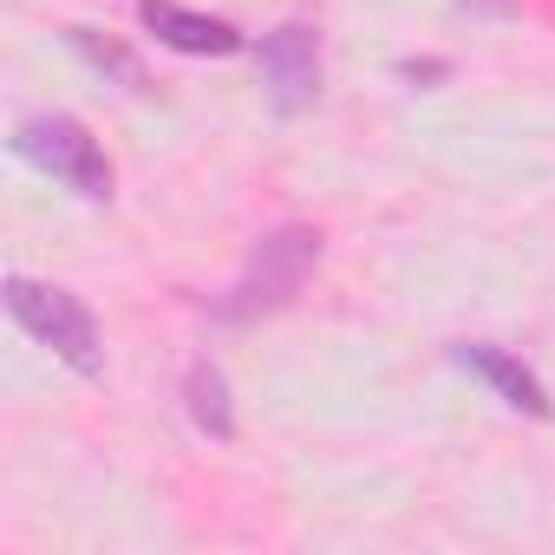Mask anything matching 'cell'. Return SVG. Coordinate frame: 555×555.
Masks as SVG:
<instances>
[{
  "mask_svg": "<svg viewBox=\"0 0 555 555\" xmlns=\"http://www.w3.org/2000/svg\"><path fill=\"white\" fill-rule=\"evenodd\" d=\"M8 314L40 340V347H53L79 379H99L105 373V340H99V321H92V308L79 301V295H66V288H53V282H27V274H8Z\"/></svg>",
  "mask_w": 555,
  "mask_h": 555,
  "instance_id": "obj_1",
  "label": "cell"
},
{
  "mask_svg": "<svg viewBox=\"0 0 555 555\" xmlns=\"http://www.w3.org/2000/svg\"><path fill=\"white\" fill-rule=\"evenodd\" d=\"M255 60H261V86H268V105L282 112V118H295V112H308V105L321 99V34H314V27L288 21V27L261 34Z\"/></svg>",
  "mask_w": 555,
  "mask_h": 555,
  "instance_id": "obj_4",
  "label": "cell"
},
{
  "mask_svg": "<svg viewBox=\"0 0 555 555\" xmlns=\"http://www.w3.org/2000/svg\"><path fill=\"white\" fill-rule=\"evenodd\" d=\"M314 261H321V235H314V229H274V235L248 255V268H242V282L229 288L222 314H229V321H255V314H268V308L295 301L301 282L314 274Z\"/></svg>",
  "mask_w": 555,
  "mask_h": 555,
  "instance_id": "obj_3",
  "label": "cell"
},
{
  "mask_svg": "<svg viewBox=\"0 0 555 555\" xmlns=\"http://www.w3.org/2000/svg\"><path fill=\"white\" fill-rule=\"evenodd\" d=\"M183 392H190V418H196L209 438H235V412H229V379H222V366L196 360Z\"/></svg>",
  "mask_w": 555,
  "mask_h": 555,
  "instance_id": "obj_8",
  "label": "cell"
},
{
  "mask_svg": "<svg viewBox=\"0 0 555 555\" xmlns=\"http://www.w3.org/2000/svg\"><path fill=\"white\" fill-rule=\"evenodd\" d=\"M14 151L34 164V170H47V177H60L73 196H86V203H105L112 196V157H105V144L79 125V118H66V112H34V118H21L14 125Z\"/></svg>",
  "mask_w": 555,
  "mask_h": 555,
  "instance_id": "obj_2",
  "label": "cell"
},
{
  "mask_svg": "<svg viewBox=\"0 0 555 555\" xmlns=\"http://www.w3.org/2000/svg\"><path fill=\"white\" fill-rule=\"evenodd\" d=\"M138 21H144V34H157V47L190 53V60H229V53H242V34L229 21L177 8V0H138Z\"/></svg>",
  "mask_w": 555,
  "mask_h": 555,
  "instance_id": "obj_5",
  "label": "cell"
},
{
  "mask_svg": "<svg viewBox=\"0 0 555 555\" xmlns=\"http://www.w3.org/2000/svg\"><path fill=\"white\" fill-rule=\"evenodd\" d=\"M464 373H477L503 405H516V412H529V418H555V399H548V386L516 360V353H503V347H490V340H464L457 353H451Z\"/></svg>",
  "mask_w": 555,
  "mask_h": 555,
  "instance_id": "obj_6",
  "label": "cell"
},
{
  "mask_svg": "<svg viewBox=\"0 0 555 555\" xmlns=\"http://www.w3.org/2000/svg\"><path fill=\"white\" fill-rule=\"evenodd\" d=\"M66 40L86 53V66L92 73H105V79H118L125 92H144V66H138V53L125 47V40H112V34H99V27H66Z\"/></svg>",
  "mask_w": 555,
  "mask_h": 555,
  "instance_id": "obj_7",
  "label": "cell"
}]
</instances>
